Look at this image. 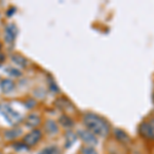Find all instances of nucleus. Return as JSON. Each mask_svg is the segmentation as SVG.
Wrapping results in <instances>:
<instances>
[{
	"mask_svg": "<svg viewBox=\"0 0 154 154\" xmlns=\"http://www.w3.org/2000/svg\"><path fill=\"white\" fill-rule=\"evenodd\" d=\"M83 123L86 130L95 136L107 137L110 133V125L106 119L95 113H86L83 116Z\"/></svg>",
	"mask_w": 154,
	"mask_h": 154,
	"instance_id": "f257e3e1",
	"label": "nucleus"
},
{
	"mask_svg": "<svg viewBox=\"0 0 154 154\" xmlns=\"http://www.w3.org/2000/svg\"><path fill=\"white\" fill-rule=\"evenodd\" d=\"M0 113L4 116V118L8 121L11 125H17L19 121L22 120V115L19 112L14 111L7 104H0Z\"/></svg>",
	"mask_w": 154,
	"mask_h": 154,
	"instance_id": "f03ea898",
	"label": "nucleus"
},
{
	"mask_svg": "<svg viewBox=\"0 0 154 154\" xmlns=\"http://www.w3.org/2000/svg\"><path fill=\"white\" fill-rule=\"evenodd\" d=\"M139 133L145 139L154 140V119L144 121L139 126Z\"/></svg>",
	"mask_w": 154,
	"mask_h": 154,
	"instance_id": "7ed1b4c3",
	"label": "nucleus"
},
{
	"mask_svg": "<svg viewBox=\"0 0 154 154\" xmlns=\"http://www.w3.org/2000/svg\"><path fill=\"white\" fill-rule=\"evenodd\" d=\"M41 137H42V134L40 131L34 130V131H32L31 133H29L27 136H25L23 143L25 145L28 146V147H30V146H34L39 142Z\"/></svg>",
	"mask_w": 154,
	"mask_h": 154,
	"instance_id": "20e7f679",
	"label": "nucleus"
},
{
	"mask_svg": "<svg viewBox=\"0 0 154 154\" xmlns=\"http://www.w3.org/2000/svg\"><path fill=\"white\" fill-rule=\"evenodd\" d=\"M78 136L84 143L88 144V146H95V145L98 144L97 137L94 135L93 133H91V131H88V130L78 131Z\"/></svg>",
	"mask_w": 154,
	"mask_h": 154,
	"instance_id": "39448f33",
	"label": "nucleus"
},
{
	"mask_svg": "<svg viewBox=\"0 0 154 154\" xmlns=\"http://www.w3.org/2000/svg\"><path fill=\"white\" fill-rule=\"evenodd\" d=\"M17 33H18V29L14 24H9L6 26L5 32H4V40L6 43L12 44L17 37Z\"/></svg>",
	"mask_w": 154,
	"mask_h": 154,
	"instance_id": "423d86ee",
	"label": "nucleus"
},
{
	"mask_svg": "<svg viewBox=\"0 0 154 154\" xmlns=\"http://www.w3.org/2000/svg\"><path fill=\"white\" fill-rule=\"evenodd\" d=\"M25 123H26V125L28 128H36L40 123V117L38 115H36V114H30L27 117Z\"/></svg>",
	"mask_w": 154,
	"mask_h": 154,
	"instance_id": "0eeeda50",
	"label": "nucleus"
},
{
	"mask_svg": "<svg viewBox=\"0 0 154 154\" xmlns=\"http://www.w3.org/2000/svg\"><path fill=\"white\" fill-rule=\"evenodd\" d=\"M0 88L2 89L3 93H11L14 88V83L11 79H3L0 82Z\"/></svg>",
	"mask_w": 154,
	"mask_h": 154,
	"instance_id": "6e6552de",
	"label": "nucleus"
},
{
	"mask_svg": "<svg viewBox=\"0 0 154 154\" xmlns=\"http://www.w3.org/2000/svg\"><path fill=\"white\" fill-rule=\"evenodd\" d=\"M114 134H115V137L118 139L120 142H123V143H128L131 141V138L126 135L125 131L119 130V128H116L115 131H114Z\"/></svg>",
	"mask_w": 154,
	"mask_h": 154,
	"instance_id": "1a4fd4ad",
	"label": "nucleus"
},
{
	"mask_svg": "<svg viewBox=\"0 0 154 154\" xmlns=\"http://www.w3.org/2000/svg\"><path fill=\"white\" fill-rule=\"evenodd\" d=\"M45 130L48 131V134H51V135H54V134H57L58 133V125H57V123L54 122V120H48L45 123Z\"/></svg>",
	"mask_w": 154,
	"mask_h": 154,
	"instance_id": "9d476101",
	"label": "nucleus"
},
{
	"mask_svg": "<svg viewBox=\"0 0 154 154\" xmlns=\"http://www.w3.org/2000/svg\"><path fill=\"white\" fill-rule=\"evenodd\" d=\"M11 61L14 62V64H17V65L21 66V67H26L27 65V61L26 59L24 58V57L20 56V54H12L11 56Z\"/></svg>",
	"mask_w": 154,
	"mask_h": 154,
	"instance_id": "9b49d317",
	"label": "nucleus"
},
{
	"mask_svg": "<svg viewBox=\"0 0 154 154\" xmlns=\"http://www.w3.org/2000/svg\"><path fill=\"white\" fill-rule=\"evenodd\" d=\"M77 137L74 133H72V131H67L66 134V147L69 148L70 146L73 145L74 143H75Z\"/></svg>",
	"mask_w": 154,
	"mask_h": 154,
	"instance_id": "f8f14e48",
	"label": "nucleus"
},
{
	"mask_svg": "<svg viewBox=\"0 0 154 154\" xmlns=\"http://www.w3.org/2000/svg\"><path fill=\"white\" fill-rule=\"evenodd\" d=\"M60 123L63 126H65V128H71V126H73V121H72V119L66 115H62L61 117H60Z\"/></svg>",
	"mask_w": 154,
	"mask_h": 154,
	"instance_id": "ddd939ff",
	"label": "nucleus"
},
{
	"mask_svg": "<svg viewBox=\"0 0 154 154\" xmlns=\"http://www.w3.org/2000/svg\"><path fill=\"white\" fill-rule=\"evenodd\" d=\"M21 133H22L21 128H14V130H11V131H5V135L4 136H5V138L7 139H14L21 135Z\"/></svg>",
	"mask_w": 154,
	"mask_h": 154,
	"instance_id": "4468645a",
	"label": "nucleus"
},
{
	"mask_svg": "<svg viewBox=\"0 0 154 154\" xmlns=\"http://www.w3.org/2000/svg\"><path fill=\"white\" fill-rule=\"evenodd\" d=\"M38 154H60V150L56 146H49L41 150Z\"/></svg>",
	"mask_w": 154,
	"mask_h": 154,
	"instance_id": "2eb2a0df",
	"label": "nucleus"
},
{
	"mask_svg": "<svg viewBox=\"0 0 154 154\" xmlns=\"http://www.w3.org/2000/svg\"><path fill=\"white\" fill-rule=\"evenodd\" d=\"M81 152H82V154H98L93 146H84V147H82Z\"/></svg>",
	"mask_w": 154,
	"mask_h": 154,
	"instance_id": "dca6fc26",
	"label": "nucleus"
},
{
	"mask_svg": "<svg viewBox=\"0 0 154 154\" xmlns=\"http://www.w3.org/2000/svg\"><path fill=\"white\" fill-rule=\"evenodd\" d=\"M7 72H8L9 75H11V76H16V77L21 76V72H20L18 69H16V68H9V69H7Z\"/></svg>",
	"mask_w": 154,
	"mask_h": 154,
	"instance_id": "f3484780",
	"label": "nucleus"
},
{
	"mask_svg": "<svg viewBox=\"0 0 154 154\" xmlns=\"http://www.w3.org/2000/svg\"><path fill=\"white\" fill-rule=\"evenodd\" d=\"M34 105H35V102H34L33 100H28L26 102V106H27V108H32Z\"/></svg>",
	"mask_w": 154,
	"mask_h": 154,
	"instance_id": "a211bd4d",
	"label": "nucleus"
},
{
	"mask_svg": "<svg viewBox=\"0 0 154 154\" xmlns=\"http://www.w3.org/2000/svg\"><path fill=\"white\" fill-rule=\"evenodd\" d=\"M16 12V7H11V8L7 11V12H6V14L8 17H11L12 16V14H14Z\"/></svg>",
	"mask_w": 154,
	"mask_h": 154,
	"instance_id": "6ab92c4d",
	"label": "nucleus"
},
{
	"mask_svg": "<svg viewBox=\"0 0 154 154\" xmlns=\"http://www.w3.org/2000/svg\"><path fill=\"white\" fill-rule=\"evenodd\" d=\"M152 99H153V103H154V93H153V96H152Z\"/></svg>",
	"mask_w": 154,
	"mask_h": 154,
	"instance_id": "aec40b11",
	"label": "nucleus"
}]
</instances>
